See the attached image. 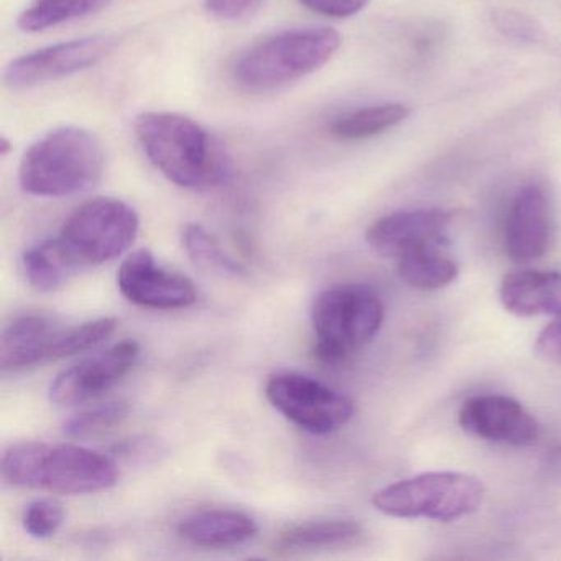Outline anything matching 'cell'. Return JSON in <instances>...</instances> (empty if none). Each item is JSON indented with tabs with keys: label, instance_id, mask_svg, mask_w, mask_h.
<instances>
[{
	"label": "cell",
	"instance_id": "cell-1",
	"mask_svg": "<svg viewBox=\"0 0 561 561\" xmlns=\"http://www.w3.org/2000/svg\"><path fill=\"white\" fill-rule=\"evenodd\" d=\"M136 136L152 165L182 188L205 192L225 185L231 176V159L225 147L190 117L140 114Z\"/></svg>",
	"mask_w": 561,
	"mask_h": 561
},
{
	"label": "cell",
	"instance_id": "cell-2",
	"mask_svg": "<svg viewBox=\"0 0 561 561\" xmlns=\"http://www.w3.org/2000/svg\"><path fill=\"white\" fill-rule=\"evenodd\" d=\"M104 172L100 140L84 129L64 127L35 142L19 169L22 190L41 198H67L90 192Z\"/></svg>",
	"mask_w": 561,
	"mask_h": 561
},
{
	"label": "cell",
	"instance_id": "cell-3",
	"mask_svg": "<svg viewBox=\"0 0 561 561\" xmlns=\"http://www.w3.org/2000/svg\"><path fill=\"white\" fill-rule=\"evenodd\" d=\"M341 47L333 28H297L259 42L239 57L232 78L245 90L268 91L320 70Z\"/></svg>",
	"mask_w": 561,
	"mask_h": 561
},
{
	"label": "cell",
	"instance_id": "cell-4",
	"mask_svg": "<svg viewBox=\"0 0 561 561\" xmlns=\"http://www.w3.org/2000/svg\"><path fill=\"white\" fill-rule=\"evenodd\" d=\"M314 356L340 364L370 343L383 323V305L373 288L337 285L318 295L311 310Z\"/></svg>",
	"mask_w": 561,
	"mask_h": 561
},
{
	"label": "cell",
	"instance_id": "cell-5",
	"mask_svg": "<svg viewBox=\"0 0 561 561\" xmlns=\"http://www.w3.org/2000/svg\"><path fill=\"white\" fill-rule=\"evenodd\" d=\"M484 484L465 472H425L393 482L374 494L377 511L396 518L453 522L478 511Z\"/></svg>",
	"mask_w": 561,
	"mask_h": 561
},
{
	"label": "cell",
	"instance_id": "cell-6",
	"mask_svg": "<svg viewBox=\"0 0 561 561\" xmlns=\"http://www.w3.org/2000/svg\"><path fill=\"white\" fill-rule=\"evenodd\" d=\"M136 209L116 198L81 205L61 228L58 248L73 271L106 264L129 251L139 234Z\"/></svg>",
	"mask_w": 561,
	"mask_h": 561
},
{
	"label": "cell",
	"instance_id": "cell-7",
	"mask_svg": "<svg viewBox=\"0 0 561 561\" xmlns=\"http://www.w3.org/2000/svg\"><path fill=\"white\" fill-rule=\"evenodd\" d=\"M265 396L285 419L313 435L337 432L354 415L350 397L300 373L274 374L267 380Z\"/></svg>",
	"mask_w": 561,
	"mask_h": 561
},
{
	"label": "cell",
	"instance_id": "cell-8",
	"mask_svg": "<svg viewBox=\"0 0 561 561\" xmlns=\"http://www.w3.org/2000/svg\"><path fill=\"white\" fill-rule=\"evenodd\" d=\"M114 47V38L94 35L41 48L9 65L4 75L5 84L12 90H27L48 81L71 77L96 67Z\"/></svg>",
	"mask_w": 561,
	"mask_h": 561
},
{
	"label": "cell",
	"instance_id": "cell-9",
	"mask_svg": "<svg viewBox=\"0 0 561 561\" xmlns=\"http://www.w3.org/2000/svg\"><path fill=\"white\" fill-rule=\"evenodd\" d=\"M117 479L116 462L94 449L47 445L38 469L37 489L65 495L94 494L114 488Z\"/></svg>",
	"mask_w": 561,
	"mask_h": 561
},
{
	"label": "cell",
	"instance_id": "cell-10",
	"mask_svg": "<svg viewBox=\"0 0 561 561\" xmlns=\"http://www.w3.org/2000/svg\"><path fill=\"white\" fill-rule=\"evenodd\" d=\"M139 354L137 341L126 340L68 367L51 382V402L55 405L71 407L104 396L133 370Z\"/></svg>",
	"mask_w": 561,
	"mask_h": 561
},
{
	"label": "cell",
	"instance_id": "cell-11",
	"mask_svg": "<svg viewBox=\"0 0 561 561\" xmlns=\"http://www.w3.org/2000/svg\"><path fill=\"white\" fill-rule=\"evenodd\" d=\"M117 287L130 304L150 310H182L198 300L192 278L157 265L149 249L133 252L121 264Z\"/></svg>",
	"mask_w": 561,
	"mask_h": 561
},
{
	"label": "cell",
	"instance_id": "cell-12",
	"mask_svg": "<svg viewBox=\"0 0 561 561\" xmlns=\"http://www.w3.org/2000/svg\"><path fill=\"white\" fill-rule=\"evenodd\" d=\"M458 422L469 435L499 445L528 446L540 435L537 419L505 396L471 397L459 409Z\"/></svg>",
	"mask_w": 561,
	"mask_h": 561
},
{
	"label": "cell",
	"instance_id": "cell-13",
	"mask_svg": "<svg viewBox=\"0 0 561 561\" xmlns=\"http://www.w3.org/2000/svg\"><path fill=\"white\" fill-rule=\"evenodd\" d=\"M554 216L550 198L541 186L525 185L508 206L504 244L515 264H530L553 244Z\"/></svg>",
	"mask_w": 561,
	"mask_h": 561
},
{
	"label": "cell",
	"instance_id": "cell-14",
	"mask_svg": "<svg viewBox=\"0 0 561 561\" xmlns=\"http://www.w3.org/2000/svg\"><path fill=\"white\" fill-rule=\"evenodd\" d=\"M451 213L443 209H410L377 219L366 232L367 244L382 257L400 259L415 249L443 241Z\"/></svg>",
	"mask_w": 561,
	"mask_h": 561
},
{
	"label": "cell",
	"instance_id": "cell-15",
	"mask_svg": "<svg viewBox=\"0 0 561 561\" xmlns=\"http://www.w3.org/2000/svg\"><path fill=\"white\" fill-rule=\"evenodd\" d=\"M67 328L45 314H22L2 331L0 364L4 370H22L58 360L61 336Z\"/></svg>",
	"mask_w": 561,
	"mask_h": 561
},
{
	"label": "cell",
	"instance_id": "cell-16",
	"mask_svg": "<svg viewBox=\"0 0 561 561\" xmlns=\"http://www.w3.org/2000/svg\"><path fill=\"white\" fill-rule=\"evenodd\" d=\"M501 301L515 317H557L561 313V272L520 271L505 275Z\"/></svg>",
	"mask_w": 561,
	"mask_h": 561
},
{
	"label": "cell",
	"instance_id": "cell-17",
	"mask_svg": "<svg viewBox=\"0 0 561 561\" xmlns=\"http://www.w3.org/2000/svg\"><path fill=\"white\" fill-rule=\"evenodd\" d=\"M257 531V522L251 515L231 508L196 512L179 525L180 537L206 548L238 547L252 540Z\"/></svg>",
	"mask_w": 561,
	"mask_h": 561
},
{
	"label": "cell",
	"instance_id": "cell-18",
	"mask_svg": "<svg viewBox=\"0 0 561 561\" xmlns=\"http://www.w3.org/2000/svg\"><path fill=\"white\" fill-rule=\"evenodd\" d=\"M397 261L400 278L416 290H439L451 285L459 275L458 262L446 249V239L415 249Z\"/></svg>",
	"mask_w": 561,
	"mask_h": 561
},
{
	"label": "cell",
	"instance_id": "cell-19",
	"mask_svg": "<svg viewBox=\"0 0 561 561\" xmlns=\"http://www.w3.org/2000/svg\"><path fill=\"white\" fill-rule=\"evenodd\" d=\"M360 535V525L347 518L307 522L282 531L274 548L285 554L308 553L354 543Z\"/></svg>",
	"mask_w": 561,
	"mask_h": 561
},
{
	"label": "cell",
	"instance_id": "cell-20",
	"mask_svg": "<svg viewBox=\"0 0 561 561\" xmlns=\"http://www.w3.org/2000/svg\"><path fill=\"white\" fill-rule=\"evenodd\" d=\"M410 114H412L410 107L399 103L364 107L334 121L331 133L340 140L370 139L399 126L403 121L409 119Z\"/></svg>",
	"mask_w": 561,
	"mask_h": 561
},
{
	"label": "cell",
	"instance_id": "cell-21",
	"mask_svg": "<svg viewBox=\"0 0 561 561\" xmlns=\"http://www.w3.org/2000/svg\"><path fill=\"white\" fill-rule=\"evenodd\" d=\"M111 0H34L19 18V27L28 34L48 31L67 22L96 14Z\"/></svg>",
	"mask_w": 561,
	"mask_h": 561
},
{
	"label": "cell",
	"instance_id": "cell-22",
	"mask_svg": "<svg viewBox=\"0 0 561 561\" xmlns=\"http://www.w3.org/2000/svg\"><path fill=\"white\" fill-rule=\"evenodd\" d=\"M22 262H24L28 284L41 291L58 290L75 272L65 261L57 239H50L27 249Z\"/></svg>",
	"mask_w": 561,
	"mask_h": 561
},
{
	"label": "cell",
	"instance_id": "cell-23",
	"mask_svg": "<svg viewBox=\"0 0 561 561\" xmlns=\"http://www.w3.org/2000/svg\"><path fill=\"white\" fill-rule=\"evenodd\" d=\"M183 245L190 257L208 271L219 272V274L234 275L241 277L245 274L244 265L236 261L219 244L215 236L209 234L203 226L188 225L183 229Z\"/></svg>",
	"mask_w": 561,
	"mask_h": 561
},
{
	"label": "cell",
	"instance_id": "cell-24",
	"mask_svg": "<svg viewBox=\"0 0 561 561\" xmlns=\"http://www.w3.org/2000/svg\"><path fill=\"white\" fill-rule=\"evenodd\" d=\"M47 443H19L2 456V479L12 488L37 489L38 469Z\"/></svg>",
	"mask_w": 561,
	"mask_h": 561
},
{
	"label": "cell",
	"instance_id": "cell-25",
	"mask_svg": "<svg viewBox=\"0 0 561 561\" xmlns=\"http://www.w3.org/2000/svg\"><path fill=\"white\" fill-rule=\"evenodd\" d=\"M127 415H129V405L126 402L101 403L71 416L65 423L64 433L70 438H90L119 425Z\"/></svg>",
	"mask_w": 561,
	"mask_h": 561
},
{
	"label": "cell",
	"instance_id": "cell-26",
	"mask_svg": "<svg viewBox=\"0 0 561 561\" xmlns=\"http://www.w3.org/2000/svg\"><path fill=\"white\" fill-rule=\"evenodd\" d=\"M65 520V511L60 502L51 499H38L25 507L22 525L31 537L45 540L60 530Z\"/></svg>",
	"mask_w": 561,
	"mask_h": 561
},
{
	"label": "cell",
	"instance_id": "cell-27",
	"mask_svg": "<svg viewBox=\"0 0 561 561\" xmlns=\"http://www.w3.org/2000/svg\"><path fill=\"white\" fill-rule=\"evenodd\" d=\"M535 354L545 363L561 366V313L540 331L535 341Z\"/></svg>",
	"mask_w": 561,
	"mask_h": 561
},
{
	"label": "cell",
	"instance_id": "cell-28",
	"mask_svg": "<svg viewBox=\"0 0 561 561\" xmlns=\"http://www.w3.org/2000/svg\"><path fill=\"white\" fill-rule=\"evenodd\" d=\"M311 12L333 19H347L359 14L370 0H300Z\"/></svg>",
	"mask_w": 561,
	"mask_h": 561
},
{
	"label": "cell",
	"instance_id": "cell-29",
	"mask_svg": "<svg viewBox=\"0 0 561 561\" xmlns=\"http://www.w3.org/2000/svg\"><path fill=\"white\" fill-rule=\"evenodd\" d=\"M264 2L265 0H206V9L216 18L238 21L257 12Z\"/></svg>",
	"mask_w": 561,
	"mask_h": 561
},
{
	"label": "cell",
	"instance_id": "cell-30",
	"mask_svg": "<svg viewBox=\"0 0 561 561\" xmlns=\"http://www.w3.org/2000/svg\"><path fill=\"white\" fill-rule=\"evenodd\" d=\"M9 149H11V142H9L5 137H2V139H0V156H8Z\"/></svg>",
	"mask_w": 561,
	"mask_h": 561
}]
</instances>
